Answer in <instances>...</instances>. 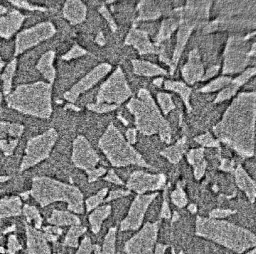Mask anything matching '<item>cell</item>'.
I'll return each instance as SVG.
<instances>
[{"instance_id": "obj_1", "label": "cell", "mask_w": 256, "mask_h": 254, "mask_svg": "<svg viewBox=\"0 0 256 254\" xmlns=\"http://www.w3.org/2000/svg\"><path fill=\"white\" fill-rule=\"evenodd\" d=\"M196 235L241 254L256 247V236L226 221L198 216Z\"/></svg>"}, {"instance_id": "obj_2", "label": "cell", "mask_w": 256, "mask_h": 254, "mask_svg": "<svg viewBox=\"0 0 256 254\" xmlns=\"http://www.w3.org/2000/svg\"><path fill=\"white\" fill-rule=\"evenodd\" d=\"M32 195L43 206L48 203L61 200L69 205L70 210L82 213V197L73 187L66 186L52 180L41 179L36 180L33 187Z\"/></svg>"}, {"instance_id": "obj_3", "label": "cell", "mask_w": 256, "mask_h": 254, "mask_svg": "<svg viewBox=\"0 0 256 254\" xmlns=\"http://www.w3.org/2000/svg\"><path fill=\"white\" fill-rule=\"evenodd\" d=\"M110 131V133H106L104 135L106 137L100 144L113 166L120 167L133 164L152 168L117 131Z\"/></svg>"}, {"instance_id": "obj_4", "label": "cell", "mask_w": 256, "mask_h": 254, "mask_svg": "<svg viewBox=\"0 0 256 254\" xmlns=\"http://www.w3.org/2000/svg\"><path fill=\"white\" fill-rule=\"evenodd\" d=\"M30 87L20 88L14 93L12 102L14 107H18L24 112L34 113L48 117L50 113V87L46 84H35Z\"/></svg>"}, {"instance_id": "obj_5", "label": "cell", "mask_w": 256, "mask_h": 254, "mask_svg": "<svg viewBox=\"0 0 256 254\" xmlns=\"http://www.w3.org/2000/svg\"><path fill=\"white\" fill-rule=\"evenodd\" d=\"M160 222L146 223L142 230L126 243V254H153L156 243Z\"/></svg>"}, {"instance_id": "obj_6", "label": "cell", "mask_w": 256, "mask_h": 254, "mask_svg": "<svg viewBox=\"0 0 256 254\" xmlns=\"http://www.w3.org/2000/svg\"><path fill=\"white\" fill-rule=\"evenodd\" d=\"M158 195V193L138 195L131 206L128 216L122 223V230L134 231L139 229L148 206Z\"/></svg>"}, {"instance_id": "obj_7", "label": "cell", "mask_w": 256, "mask_h": 254, "mask_svg": "<svg viewBox=\"0 0 256 254\" xmlns=\"http://www.w3.org/2000/svg\"><path fill=\"white\" fill-rule=\"evenodd\" d=\"M55 133L50 131L48 134L32 140L28 145L26 159H24L23 169L36 164L44 158L48 157L54 144Z\"/></svg>"}, {"instance_id": "obj_8", "label": "cell", "mask_w": 256, "mask_h": 254, "mask_svg": "<svg viewBox=\"0 0 256 254\" xmlns=\"http://www.w3.org/2000/svg\"><path fill=\"white\" fill-rule=\"evenodd\" d=\"M166 182V177L164 174L151 175L138 171L131 175L128 187L140 195H143L146 191H156L162 188Z\"/></svg>"}, {"instance_id": "obj_9", "label": "cell", "mask_w": 256, "mask_h": 254, "mask_svg": "<svg viewBox=\"0 0 256 254\" xmlns=\"http://www.w3.org/2000/svg\"><path fill=\"white\" fill-rule=\"evenodd\" d=\"M94 153L88 142L81 138L75 142L73 160L76 165L81 168H92L98 161V158Z\"/></svg>"}, {"instance_id": "obj_10", "label": "cell", "mask_w": 256, "mask_h": 254, "mask_svg": "<svg viewBox=\"0 0 256 254\" xmlns=\"http://www.w3.org/2000/svg\"><path fill=\"white\" fill-rule=\"evenodd\" d=\"M236 179L240 188L244 191L252 203L255 202L256 184L242 166L238 167L235 172Z\"/></svg>"}, {"instance_id": "obj_11", "label": "cell", "mask_w": 256, "mask_h": 254, "mask_svg": "<svg viewBox=\"0 0 256 254\" xmlns=\"http://www.w3.org/2000/svg\"><path fill=\"white\" fill-rule=\"evenodd\" d=\"M204 149L202 148L193 149L188 154L189 162L194 169V175L196 179L200 180L204 175L206 168V162L204 160Z\"/></svg>"}, {"instance_id": "obj_12", "label": "cell", "mask_w": 256, "mask_h": 254, "mask_svg": "<svg viewBox=\"0 0 256 254\" xmlns=\"http://www.w3.org/2000/svg\"><path fill=\"white\" fill-rule=\"evenodd\" d=\"M21 202L18 198L2 202L0 204V216L17 215L20 213Z\"/></svg>"}, {"instance_id": "obj_13", "label": "cell", "mask_w": 256, "mask_h": 254, "mask_svg": "<svg viewBox=\"0 0 256 254\" xmlns=\"http://www.w3.org/2000/svg\"><path fill=\"white\" fill-rule=\"evenodd\" d=\"M50 222L51 224H58L60 226L80 224L79 220L74 215L58 211H54L53 213L52 218L50 220Z\"/></svg>"}, {"instance_id": "obj_14", "label": "cell", "mask_w": 256, "mask_h": 254, "mask_svg": "<svg viewBox=\"0 0 256 254\" xmlns=\"http://www.w3.org/2000/svg\"><path fill=\"white\" fill-rule=\"evenodd\" d=\"M110 209V206H104L98 209L90 216V221L94 233L100 231L102 222L109 215Z\"/></svg>"}, {"instance_id": "obj_15", "label": "cell", "mask_w": 256, "mask_h": 254, "mask_svg": "<svg viewBox=\"0 0 256 254\" xmlns=\"http://www.w3.org/2000/svg\"><path fill=\"white\" fill-rule=\"evenodd\" d=\"M184 142L181 140L175 146L170 147V148L164 149L161 153L162 155L168 158L169 161L173 164H176L181 160L182 153L184 152Z\"/></svg>"}, {"instance_id": "obj_16", "label": "cell", "mask_w": 256, "mask_h": 254, "mask_svg": "<svg viewBox=\"0 0 256 254\" xmlns=\"http://www.w3.org/2000/svg\"><path fill=\"white\" fill-rule=\"evenodd\" d=\"M116 229H110L106 236L103 254H114Z\"/></svg>"}, {"instance_id": "obj_17", "label": "cell", "mask_w": 256, "mask_h": 254, "mask_svg": "<svg viewBox=\"0 0 256 254\" xmlns=\"http://www.w3.org/2000/svg\"><path fill=\"white\" fill-rule=\"evenodd\" d=\"M172 199L174 204L179 207H184L188 203L186 193L184 192L180 184L178 185V189L172 194Z\"/></svg>"}, {"instance_id": "obj_18", "label": "cell", "mask_w": 256, "mask_h": 254, "mask_svg": "<svg viewBox=\"0 0 256 254\" xmlns=\"http://www.w3.org/2000/svg\"><path fill=\"white\" fill-rule=\"evenodd\" d=\"M84 232V229L82 227H74L70 229V232L68 234V237H66V244L70 245V246L76 247L77 246V241L78 239L79 236Z\"/></svg>"}, {"instance_id": "obj_19", "label": "cell", "mask_w": 256, "mask_h": 254, "mask_svg": "<svg viewBox=\"0 0 256 254\" xmlns=\"http://www.w3.org/2000/svg\"><path fill=\"white\" fill-rule=\"evenodd\" d=\"M24 213H25L28 220L30 222H33L36 224L37 228H39L41 226V218L40 217L38 212L34 207L26 206L24 209Z\"/></svg>"}, {"instance_id": "obj_20", "label": "cell", "mask_w": 256, "mask_h": 254, "mask_svg": "<svg viewBox=\"0 0 256 254\" xmlns=\"http://www.w3.org/2000/svg\"><path fill=\"white\" fill-rule=\"evenodd\" d=\"M106 192H108V190L104 189V190L102 191L101 192L98 194L97 196H95V197L89 199L88 201V210H91V209L98 206L100 203H101L104 198L106 197Z\"/></svg>"}, {"instance_id": "obj_21", "label": "cell", "mask_w": 256, "mask_h": 254, "mask_svg": "<svg viewBox=\"0 0 256 254\" xmlns=\"http://www.w3.org/2000/svg\"><path fill=\"white\" fill-rule=\"evenodd\" d=\"M236 213V211H234L231 210H222V209H216L210 213V218H216V219H221L226 217L232 214Z\"/></svg>"}, {"instance_id": "obj_22", "label": "cell", "mask_w": 256, "mask_h": 254, "mask_svg": "<svg viewBox=\"0 0 256 254\" xmlns=\"http://www.w3.org/2000/svg\"><path fill=\"white\" fill-rule=\"evenodd\" d=\"M129 194H130V191H113V192L110 194V196H109L106 201H109V200L116 199V198L124 197V196L128 195Z\"/></svg>"}, {"instance_id": "obj_23", "label": "cell", "mask_w": 256, "mask_h": 254, "mask_svg": "<svg viewBox=\"0 0 256 254\" xmlns=\"http://www.w3.org/2000/svg\"><path fill=\"white\" fill-rule=\"evenodd\" d=\"M106 179L116 184H124L123 182L120 180V178L115 175L113 171H110V172L108 173V177H106Z\"/></svg>"}, {"instance_id": "obj_24", "label": "cell", "mask_w": 256, "mask_h": 254, "mask_svg": "<svg viewBox=\"0 0 256 254\" xmlns=\"http://www.w3.org/2000/svg\"><path fill=\"white\" fill-rule=\"evenodd\" d=\"M161 217L164 218H170V210H169V207L166 200H164V206H162Z\"/></svg>"}, {"instance_id": "obj_25", "label": "cell", "mask_w": 256, "mask_h": 254, "mask_svg": "<svg viewBox=\"0 0 256 254\" xmlns=\"http://www.w3.org/2000/svg\"><path fill=\"white\" fill-rule=\"evenodd\" d=\"M168 247V245L158 244L155 247L154 252L153 254H164L166 249Z\"/></svg>"}, {"instance_id": "obj_26", "label": "cell", "mask_w": 256, "mask_h": 254, "mask_svg": "<svg viewBox=\"0 0 256 254\" xmlns=\"http://www.w3.org/2000/svg\"><path fill=\"white\" fill-rule=\"evenodd\" d=\"M106 172V170L104 169H100L98 170L93 171V172H91L89 173L90 175V178L91 180H93L96 179L99 176H101L103 175V174Z\"/></svg>"}, {"instance_id": "obj_27", "label": "cell", "mask_w": 256, "mask_h": 254, "mask_svg": "<svg viewBox=\"0 0 256 254\" xmlns=\"http://www.w3.org/2000/svg\"><path fill=\"white\" fill-rule=\"evenodd\" d=\"M224 161H226V162H224V163L222 164V166H221V168L226 171L232 170L233 164L229 162L228 160H224Z\"/></svg>"}, {"instance_id": "obj_28", "label": "cell", "mask_w": 256, "mask_h": 254, "mask_svg": "<svg viewBox=\"0 0 256 254\" xmlns=\"http://www.w3.org/2000/svg\"><path fill=\"white\" fill-rule=\"evenodd\" d=\"M128 136V139H129V141H130L131 143H134V142H135L134 131L129 130Z\"/></svg>"}, {"instance_id": "obj_29", "label": "cell", "mask_w": 256, "mask_h": 254, "mask_svg": "<svg viewBox=\"0 0 256 254\" xmlns=\"http://www.w3.org/2000/svg\"><path fill=\"white\" fill-rule=\"evenodd\" d=\"M189 210L190 211L191 213H195L196 212V207L194 206V205H190V206L188 207Z\"/></svg>"}, {"instance_id": "obj_30", "label": "cell", "mask_w": 256, "mask_h": 254, "mask_svg": "<svg viewBox=\"0 0 256 254\" xmlns=\"http://www.w3.org/2000/svg\"><path fill=\"white\" fill-rule=\"evenodd\" d=\"M246 254H256V249L252 250L250 252H249V253H246Z\"/></svg>"}, {"instance_id": "obj_31", "label": "cell", "mask_w": 256, "mask_h": 254, "mask_svg": "<svg viewBox=\"0 0 256 254\" xmlns=\"http://www.w3.org/2000/svg\"><path fill=\"white\" fill-rule=\"evenodd\" d=\"M180 254H184V253H182V252H180Z\"/></svg>"}]
</instances>
